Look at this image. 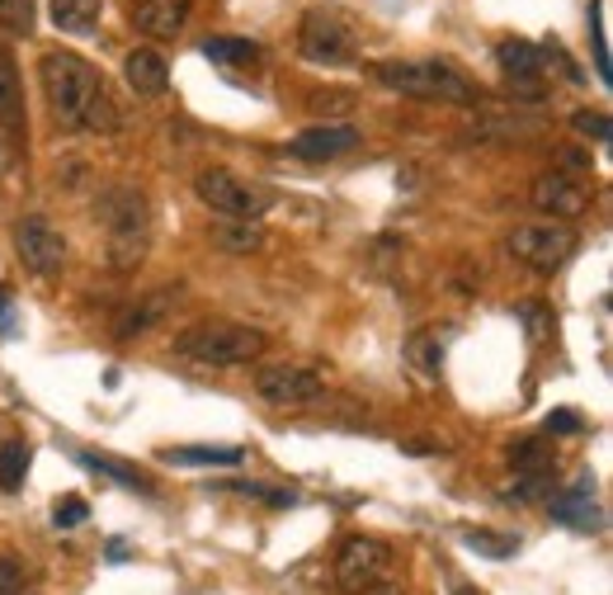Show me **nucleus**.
I'll list each match as a JSON object with an SVG mask.
<instances>
[{
    "instance_id": "nucleus-36",
    "label": "nucleus",
    "mask_w": 613,
    "mask_h": 595,
    "mask_svg": "<svg viewBox=\"0 0 613 595\" xmlns=\"http://www.w3.org/2000/svg\"><path fill=\"white\" fill-rule=\"evenodd\" d=\"M548 430H557V435H576V430H586V421H580L576 411H552V416H548Z\"/></svg>"
},
{
    "instance_id": "nucleus-11",
    "label": "nucleus",
    "mask_w": 613,
    "mask_h": 595,
    "mask_svg": "<svg viewBox=\"0 0 613 595\" xmlns=\"http://www.w3.org/2000/svg\"><path fill=\"white\" fill-rule=\"evenodd\" d=\"M529 198L543 218L566 222V218H580V212L590 208V184L580 175H572V170H543V175L534 180Z\"/></svg>"
},
{
    "instance_id": "nucleus-8",
    "label": "nucleus",
    "mask_w": 613,
    "mask_h": 595,
    "mask_svg": "<svg viewBox=\"0 0 613 595\" xmlns=\"http://www.w3.org/2000/svg\"><path fill=\"white\" fill-rule=\"evenodd\" d=\"M388 572H392V548L382 544V538L354 534L335 552V581H340V591H350V595H364L368 586L388 581Z\"/></svg>"
},
{
    "instance_id": "nucleus-39",
    "label": "nucleus",
    "mask_w": 613,
    "mask_h": 595,
    "mask_svg": "<svg viewBox=\"0 0 613 595\" xmlns=\"http://www.w3.org/2000/svg\"><path fill=\"white\" fill-rule=\"evenodd\" d=\"M0 336H14V312L0 303Z\"/></svg>"
},
{
    "instance_id": "nucleus-3",
    "label": "nucleus",
    "mask_w": 613,
    "mask_h": 595,
    "mask_svg": "<svg viewBox=\"0 0 613 595\" xmlns=\"http://www.w3.org/2000/svg\"><path fill=\"white\" fill-rule=\"evenodd\" d=\"M175 354L208 368H236V364H255L265 354V331L241 321H198L189 331L175 336Z\"/></svg>"
},
{
    "instance_id": "nucleus-33",
    "label": "nucleus",
    "mask_w": 613,
    "mask_h": 595,
    "mask_svg": "<svg viewBox=\"0 0 613 595\" xmlns=\"http://www.w3.org/2000/svg\"><path fill=\"white\" fill-rule=\"evenodd\" d=\"M0 595H28L24 567L14 562V558H0Z\"/></svg>"
},
{
    "instance_id": "nucleus-6",
    "label": "nucleus",
    "mask_w": 613,
    "mask_h": 595,
    "mask_svg": "<svg viewBox=\"0 0 613 595\" xmlns=\"http://www.w3.org/2000/svg\"><path fill=\"white\" fill-rule=\"evenodd\" d=\"M297 48H303L307 62H321V66L354 62V57H359V28H354L350 14L317 5L297 24Z\"/></svg>"
},
{
    "instance_id": "nucleus-14",
    "label": "nucleus",
    "mask_w": 613,
    "mask_h": 595,
    "mask_svg": "<svg viewBox=\"0 0 613 595\" xmlns=\"http://www.w3.org/2000/svg\"><path fill=\"white\" fill-rule=\"evenodd\" d=\"M552 515L572 530H600V510H594V477H576L566 491L552 496Z\"/></svg>"
},
{
    "instance_id": "nucleus-10",
    "label": "nucleus",
    "mask_w": 613,
    "mask_h": 595,
    "mask_svg": "<svg viewBox=\"0 0 613 595\" xmlns=\"http://www.w3.org/2000/svg\"><path fill=\"white\" fill-rule=\"evenodd\" d=\"M255 392L274 406H303V402H317L326 392V378L307 364H265L255 374Z\"/></svg>"
},
{
    "instance_id": "nucleus-5",
    "label": "nucleus",
    "mask_w": 613,
    "mask_h": 595,
    "mask_svg": "<svg viewBox=\"0 0 613 595\" xmlns=\"http://www.w3.org/2000/svg\"><path fill=\"white\" fill-rule=\"evenodd\" d=\"M194 194L204 198V204H208L212 212H218V218H241V222L265 218L269 204H274V190H265V184L241 180V175H232V170H222V166L198 170Z\"/></svg>"
},
{
    "instance_id": "nucleus-18",
    "label": "nucleus",
    "mask_w": 613,
    "mask_h": 595,
    "mask_svg": "<svg viewBox=\"0 0 613 595\" xmlns=\"http://www.w3.org/2000/svg\"><path fill=\"white\" fill-rule=\"evenodd\" d=\"M175 298H180V289H156L147 303H137V307H127L123 317H119V326H113V336L119 340H127V336H142L151 321H161L170 307H175Z\"/></svg>"
},
{
    "instance_id": "nucleus-9",
    "label": "nucleus",
    "mask_w": 613,
    "mask_h": 595,
    "mask_svg": "<svg viewBox=\"0 0 613 595\" xmlns=\"http://www.w3.org/2000/svg\"><path fill=\"white\" fill-rule=\"evenodd\" d=\"M14 251H20L24 269H34L38 279H57L66 269V236L48 218H24L14 227Z\"/></svg>"
},
{
    "instance_id": "nucleus-19",
    "label": "nucleus",
    "mask_w": 613,
    "mask_h": 595,
    "mask_svg": "<svg viewBox=\"0 0 613 595\" xmlns=\"http://www.w3.org/2000/svg\"><path fill=\"white\" fill-rule=\"evenodd\" d=\"M99 14H105V0H52V24L76 38L95 34Z\"/></svg>"
},
{
    "instance_id": "nucleus-1",
    "label": "nucleus",
    "mask_w": 613,
    "mask_h": 595,
    "mask_svg": "<svg viewBox=\"0 0 613 595\" xmlns=\"http://www.w3.org/2000/svg\"><path fill=\"white\" fill-rule=\"evenodd\" d=\"M38 81H42V99H48L52 109V123L66 127V133H76V127H85V113H90L95 95L105 90V81H99V71L85 62V57L76 52H42L38 62Z\"/></svg>"
},
{
    "instance_id": "nucleus-26",
    "label": "nucleus",
    "mask_w": 613,
    "mask_h": 595,
    "mask_svg": "<svg viewBox=\"0 0 613 595\" xmlns=\"http://www.w3.org/2000/svg\"><path fill=\"white\" fill-rule=\"evenodd\" d=\"M406 350H410V360H416V368L425 378H439V364H444V340H439V331H420Z\"/></svg>"
},
{
    "instance_id": "nucleus-34",
    "label": "nucleus",
    "mask_w": 613,
    "mask_h": 595,
    "mask_svg": "<svg viewBox=\"0 0 613 595\" xmlns=\"http://www.w3.org/2000/svg\"><path fill=\"white\" fill-rule=\"evenodd\" d=\"M236 491H246V496H260V501H269V506H293L297 496L293 491H279V487H260V482H232Z\"/></svg>"
},
{
    "instance_id": "nucleus-16",
    "label": "nucleus",
    "mask_w": 613,
    "mask_h": 595,
    "mask_svg": "<svg viewBox=\"0 0 613 595\" xmlns=\"http://www.w3.org/2000/svg\"><path fill=\"white\" fill-rule=\"evenodd\" d=\"M0 127L20 142L24 137V90H20V71H14V57L0 48Z\"/></svg>"
},
{
    "instance_id": "nucleus-31",
    "label": "nucleus",
    "mask_w": 613,
    "mask_h": 595,
    "mask_svg": "<svg viewBox=\"0 0 613 595\" xmlns=\"http://www.w3.org/2000/svg\"><path fill=\"white\" fill-rule=\"evenodd\" d=\"M90 515V506H85V496H62V501L52 506V524L57 530H76V524Z\"/></svg>"
},
{
    "instance_id": "nucleus-17",
    "label": "nucleus",
    "mask_w": 613,
    "mask_h": 595,
    "mask_svg": "<svg viewBox=\"0 0 613 595\" xmlns=\"http://www.w3.org/2000/svg\"><path fill=\"white\" fill-rule=\"evenodd\" d=\"M495 62L515 76V90H534L538 71H543V52H538L534 42H524V38H505L501 48H495Z\"/></svg>"
},
{
    "instance_id": "nucleus-12",
    "label": "nucleus",
    "mask_w": 613,
    "mask_h": 595,
    "mask_svg": "<svg viewBox=\"0 0 613 595\" xmlns=\"http://www.w3.org/2000/svg\"><path fill=\"white\" fill-rule=\"evenodd\" d=\"M359 127L350 123H321V127H307V133H297L289 142V156H297V161H335V156H345L359 147Z\"/></svg>"
},
{
    "instance_id": "nucleus-15",
    "label": "nucleus",
    "mask_w": 613,
    "mask_h": 595,
    "mask_svg": "<svg viewBox=\"0 0 613 595\" xmlns=\"http://www.w3.org/2000/svg\"><path fill=\"white\" fill-rule=\"evenodd\" d=\"M123 76H127V85H133L137 95H161L170 85V62L156 48H133L127 52V62H123Z\"/></svg>"
},
{
    "instance_id": "nucleus-28",
    "label": "nucleus",
    "mask_w": 613,
    "mask_h": 595,
    "mask_svg": "<svg viewBox=\"0 0 613 595\" xmlns=\"http://www.w3.org/2000/svg\"><path fill=\"white\" fill-rule=\"evenodd\" d=\"M0 28L14 38L34 34V0H0Z\"/></svg>"
},
{
    "instance_id": "nucleus-21",
    "label": "nucleus",
    "mask_w": 613,
    "mask_h": 595,
    "mask_svg": "<svg viewBox=\"0 0 613 595\" xmlns=\"http://www.w3.org/2000/svg\"><path fill=\"white\" fill-rule=\"evenodd\" d=\"M246 459V449H236V445H189V449H165V463H175V467H212V463H241Z\"/></svg>"
},
{
    "instance_id": "nucleus-24",
    "label": "nucleus",
    "mask_w": 613,
    "mask_h": 595,
    "mask_svg": "<svg viewBox=\"0 0 613 595\" xmlns=\"http://www.w3.org/2000/svg\"><path fill=\"white\" fill-rule=\"evenodd\" d=\"M510 463L519 467V473H552L557 467V453L543 439H519L515 449H510Z\"/></svg>"
},
{
    "instance_id": "nucleus-35",
    "label": "nucleus",
    "mask_w": 613,
    "mask_h": 595,
    "mask_svg": "<svg viewBox=\"0 0 613 595\" xmlns=\"http://www.w3.org/2000/svg\"><path fill=\"white\" fill-rule=\"evenodd\" d=\"M519 317L529 321V336H534V340H543V336L552 331V317H548L543 307H519Z\"/></svg>"
},
{
    "instance_id": "nucleus-13",
    "label": "nucleus",
    "mask_w": 613,
    "mask_h": 595,
    "mask_svg": "<svg viewBox=\"0 0 613 595\" xmlns=\"http://www.w3.org/2000/svg\"><path fill=\"white\" fill-rule=\"evenodd\" d=\"M133 24L147 38H175L189 24V0H137L133 5Z\"/></svg>"
},
{
    "instance_id": "nucleus-38",
    "label": "nucleus",
    "mask_w": 613,
    "mask_h": 595,
    "mask_svg": "<svg viewBox=\"0 0 613 595\" xmlns=\"http://www.w3.org/2000/svg\"><path fill=\"white\" fill-rule=\"evenodd\" d=\"M364 595H406V591L396 586V581H378V586H368Z\"/></svg>"
},
{
    "instance_id": "nucleus-22",
    "label": "nucleus",
    "mask_w": 613,
    "mask_h": 595,
    "mask_svg": "<svg viewBox=\"0 0 613 595\" xmlns=\"http://www.w3.org/2000/svg\"><path fill=\"white\" fill-rule=\"evenodd\" d=\"M204 57L208 62H218V66H255L260 62V42H250V38H208Z\"/></svg>"
},
{
    "instance_id": "nucleus-27",
    "label": "nucleus",
    "mask_w": 613,
    "mask_h": 595,
    "mask_svg": "<svg viewBox=\"0 0 613 595\" xmlns=\"http://www.w3.org/2000/svg\"><path fill=\"white\" fill-rule=\"evenodd\" d=\"M463 544H467V548H477L481 558L505 562V558H515L519 538H510V534H487V530H467V534H463Z\"/></svg>"
},
{
    "instance_id": "nucleus-37",
    "label": "nucleus",
    "mask_w": 613,
    "mask_h": 595,
    "mask_svg": "<svg viewBox=\"0 0 613 595\" xmlns=\"http://www.w3.org/2000/svg\"><path fill=\"white\" fill-rule=\"evenodd\" d=\"M311 109H321V113H350L354 99L350 95H311Z\"/></svg>"
},
{
    "instance_id": "nucleus-23",
    "label": "nucleus",
    "mask_w": 613,
    "mask_h": 595,
    "mask_svg": "<svg viewBox=\"0 0 613 595\" xmlns=\"http://www.w3.org/2000/svg\"><path fill=\"white\" fill-rule=\"evenodd\" d=\"M81 463H85V467H95V473H105V477H113V482H119V487L151 491V482H147V473H142V467H133V463H119V459H109V453H90V449H85V453H81Z\"/></svg>"
},
{
    "instance_id": "nucleus-25",
    "label": "nucleus",
    "mask_w": 613,
    "mask_h": 595,
    "mask_svg": "<svg viewBox=\"0 0 613 595\" xmlns=\"http://www.w3.org/2000/svg\"><path fill=\"white\" fill-rule=\"evenodd\" d=\"M24 473H28V445L24 439H5L0 445V487L5 491L24 487Z\"/></svg>"
},
{
    "instance_id": "nucleus-30",
    "label": "nucleus",
    "mask_w": 613,
    "mask_h": 595,
    "mask_svg": "<svg viewBox=\"0 0 613 595\" xmlns=\"http://www.w3.org/2000/svg\"><path fill=\"white\" fill-rule=\"evenodd\" d=\"M538 496H552V473H519V482L505 491V501H538Z\"/></svg>"
},
{
    "instance_id": "nucleus-32",
    "label": "nucleus",
    "mask_w": 613,
    "mask_h": 595,
    "mask_svg": "<svg viewBox=\"0 0 613 595\" xmlns=\"http://www.w3.org/2000/svg\"><path fill=\"white\" fill-rule=\"evenodd\" d=\"M572 127L580 137H594V142H609V113H600V109H580L576 119H572Z\"/></svg>"
},
{
    "instance_id": "nucleus-2",
    "label": "nucleus",
    "mask_w": 613,
    "mask_h": 595,
    "mask_svg": "<svg viewBox=\"0 0 613 595\" xmlns=\"http://www.w3.org/2000/svg\"><path fill=\"white\" fill-rule=\"evenodd\" d=\"M95 218L105 222V236H109V269H137V260L147 255V241H151V218H147V198L127 184H113L95 198Z\"/></svg>"
},
{
    "instance_id": "nucleus-29",
    "label": "nucleus",
    "mask_w": 613,
    "mask_h": 595,
    "mask_svg": "<svg viewBox=\"0 0 613 595\" xmlns=\"http://www.w3.org/2000/svg\"><path fill=\"white\" fill-rule=\"evenodd\" d=\"M85 127H90V133H119V105H113L109 90L95 95L90 113H85Z\"/></svg>"
},
{
    "instance_id": "nucleus-7",
    "label": "nucleus",
    "mask_w": 613,
    "mask_h": 595,
    "mask_svg": "<svg viewBox=\"0 0 613 595\" xmlns=\"http://www.w3.org/2000/svg\"><path fill=\"white\" fill-rule=\"evenodd\" d=\"M580 246L576 227L572 222H524L510 232V255H515L519 265H529L534 275H557V269L572 260Z\"/></svg>"
},
{
    "instance_id": "nucleus-20",
    "label": "nucleus",
    "mask_w": 613,
    "mask_h": 595,
    "mask_svg": "<svg viewBox=\"0 0 613 595\" xmlns=\"http://www.w3.org/2000/svg\"><path fill=\"white\" fill-rule=\"evenodd\" d=\"M212 241L226 251V255H250L265 246V227L260 222H241V218H222L212 227Z\"/></svg>"
},
{
    "instance_id": "nucleus-4",
    "label": "nucleus",
    "mask_w": 613,
    "mask_h": 595,
    "mask_svg": "<svg viewBox=\"0 0 613 595\" xmlns=\"http://www.w3.org/2000/svg\"><path fill=\"white\" fill-rule=\"evenodd\" d=\"M373 81L410 99H439V105H477L473 81L449 62H373Z\"/></svg>"
},
{
    "instance_id": "nucleus-40",
    "label": "nucleus",
    "mask_w": 613,
    "mask_h": 595,
    "mask_svg": "<svg viewBox=\"0 0 613 595\" xmlns=\"http://www.w3.org/2000/svg\"><path fill=\"white\" fill-rule=\"evenodd\" d=\"M453 595H487V591H477V586H458V591H453Z\"/></svg>"
}]
</instances>
